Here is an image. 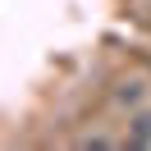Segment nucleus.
Segmentation results:
<instances>
[{
	"label": "nucleus",
	"instance_id": "f257e3e1",
	"mask_svg": "<svg viewBox=\"0 0 151 151\" xmlns=\"http://www.w3.org/2000/svg\"><path fill=\"white\" fill-rule=\"evenodd\" d=\"M128 142H133V147H151V114H137V119H133Z\"/></svg>",
	"mask_w": 151,
	"mask_h": 151
},
{
	"label": "nucleus",
	"instance_id": "f03ea898",
	"mask_svg": "<svg viewBox=\"0 0 151 151\" xmlns=\"http://www.w3.org/2000/svg\"><path fill=\"white\" fill-rule=\"evenodd\" d=\"M137 96H142V87H137V83H124V92H119V101H137Z\"/></svg>",
	"mask_w": 151,
	"mask_h": 151
}]
</instances>
